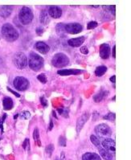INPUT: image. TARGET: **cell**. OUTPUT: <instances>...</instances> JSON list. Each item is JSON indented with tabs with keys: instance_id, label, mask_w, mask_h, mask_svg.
I'll return each instance as SVG.
<instances>
[{
	"instance_id": "obj_1",
	"label": "cell",
	"mask_w": 131,
	"mask_h": 160,
	"mask_svg": "<svg viewBox=\"0 0 131 160\" xmlns=\"http://www.w3.org/2000/svg\"><path fill=\"white\" fill-rule=\"evenodd\" d=\"M1 32L3 37L8 42L15 41L19 38V32L11 23H8L3 24Z\"/></svg>"
},
{
	"instance_id": "obj_2",
	"label": "cell",
	"mask_w": 131,
	"mask_h": 160,
	"mask_svg": "<svg viewBox=\"0 0 131 160\" xmlns=\"http://www.w3.org/2000/svg\"><path fill=\"white\" fill-rule=\"evenodd\" d=\"M28 64L31 69L37 72L43 66V59L36 53L31 52L28 57Z\"/></svg>"
},
{
	"instance_id": "obj_3",
	"label": "cell",
	"mask_w": 131,
	"mask_h": 160,
	"mask_svg": "<svg viewBox=\"0 0 131 160\" xmlns=\"http://www.w3.org/2000/svg\"><path fill=\"white\" fill-rule=\"evenodd\" d=\"M34 15L32 10L28 7H23L19 11V19L20 23L23 25H28L33 20Z\"/></svg>"
},
{
	"instance_id": "obj_4",
	"label": "cell",
	"mask_w": 131,
	"mask_h": 160,
	"mask_svg": "<svg viewBox=\"0 0 131 160\" xmlns=\"http://www.w3.org/2000/svg\"><path fill=\"white\" fill-rule=\"evenodd\" d=\"M69 63V59L64 53L60 52L55 54L52 59V64L56 68H63L65 67Z\"/></svg>"
},
{
	"instance_id": "obj_5",
	"label": "cell",
	"mask_w": 131,
	"mask_h": 160,
	"mask_svg": "<svg viewBox=\"0 0 131 160\" xmlns=\"http://www.w3.org/2000/svg\"><path fill=\"white\" fill-rule=\"evenodd\" d=\"M14 64L16 66L17 68L19 69H23L28 65V58L26 55L22 52H19L15 54L13 57Z\"/></svg>"
},
{
	"instance_id": "obj_6",
	"label": "cell",
	"mask_w": 131,
	"mask_h": 160,
	"mask_svg": "<svg viewBox=\"0 0 131 160\" xmlns=\"http://www.w3.org/2000/svg\"><path fill=\"white\" fill-rule=\"evenodd\" d=\"M95 133L98 138H109L112 134L111 128L106 124H99L95 127Z\"/></svg>"
},
{
	"instance_id": "obj_7",
	"label": "cell",
	"mask_w": 131,
	"mask_h": 160,
	"mask_svg": "<svg viewBox=\"0 0 131 160\" xmlns=\"http://www.w3.org/2000/svg\"><path fill=\"white\" fill-rule=\"evenodd\" d=\"M13 83L14 87L19 91H25L29 87V81L23 77H16Z\"/></svg>"
},
{
	"instance_id": "obj_8",
	"label": "cell",
	"mask_w": 131,
	"mask_h": 160,
	"mask_svg": "<svg viewBox=\"0 0 131 160\" xmlns=\"http://www.w3.org/2000/svg\"><path fill=\"white\" fill-rule=\"evenodd\" d=\"M101 147H103L104 149H105L106 151H112V152H115L116 151V143L115 141L110 138H105L101 141Z\"/></svg>"
},
{
	"instance_id": "obj_9",
	"label": "cell",
	"mask_w": 131,
	"mask_h": 160,
	"mask_svg": "<svg viewBox=\"0 0 131 160\" xmlns=\"http://www.w3.org/2000/svg\"><path fill=\"white\" fill-rule=\"evenodd\" d=\"M82 26L80 23H71L65 25V32L69 34H78L82 31Z\"/></svg>"
},
{
	"instance_id": "obj_10",
	"label": "cell",
	"mask_w": 131,
	"mask_h": 160,
	"mask_svg": "<svg viewBox=\"0 0 131 160\" xmlns=\"http://www.w3.org/2000/svg\"><path fill=\"white\" fill-rule=\"evenodd\" d=\"M48 15L53 19H59L62 15L61 8L57 6H51L48 9Z\"/></svg>"
},
{
	"instance_id": "obj_11",
	"label": "cell",
	"mask_w": 131,
	"mask_h": 160,
	"mask_svg": "<svg viewBox=\"0 0 131 160\" xmlns=\"http://www.w3.org/2000/svg\"><path fill=\"white\" fill-rule=\"evenodd\" d=\"M110 56V47L108 43H103L100 47V57L102 59H108Z\"/></svg>"
},
{
	"instance_id": "obj_12",
	"label": "cell",
	"mask_w": 131,
	"mask_h": 160,
	"mask_svg": "<svg viewBox=\"0 0 131 160\" xmlns=\"http://www.w3.org/2000/svg\"><path fill=\"white\" fill-rule=\"evenodd\" d=\"M35 48L41 54H47L50 50V48L48 45L47 43H43V42H37L35 44Z\"/></svg>"
},
{
	"instance_id": "obj_13",
	"label": "cell",
	"mask_w": 131,
	"mask_h": 160,
	"mask_svg": "<svg viewBox=\"0 0 131 160\" xmlns=\"http://www.w3.org/2000/svg\"><path fill=\"white\" fill-rule=\"evenodd\" d=\"M84 40H85V38H84V36H81V37L77 38H73V39H70V40H68V45L71 46V47L77 48L80 47V46L84 43Z\"/></svg>"
},
{
	"instance_id": "obj_14",
	"label": "cell",
	"mask_w": 131,
	"mask_h": 160,
	"mask_svg": "<svg viewBox=\"0 0 131 160\" xmlns=\"http://www.w3.org/2000/svg\"><path fill=\"white\" fill-rule=\"evenodd\" d=\"M88 118V113H84V114L81 115V117L79 118L77 122V134L80 133V131L81 130L82 127L84 126V125L85 124V122H87Z\"/></svg>"
},
{
	"instance_id": "obj_15",
	"label": "cell",
	"mask_w": 131,
	"mask_h": 160,
	"mask_svg": "<svg viewBox=\"0 0 131 160\" xmlns=\"http://www.w3.org/2000/svg\"><path fill=\"white\" fill-rule=\"evenodd\" d=\"M12 12H13V7L3 6L0 9V15L3 18H8L11 15Z\"/></svg>"
},
{
	"instance_id": "obj_16",
	"label": "cell",
	"mask_w": 131,
	"mask_h": 160,
	"mask_svg": "<svg viewBox=\"0 0 131 160\" xmlns=\"http://www.w3.org/2000/svg\"><path fill=\"white\" fill-rule=\"evenodd\" d=\"M81 72H82V71L79 69H62L57 72V73L60 76L77 75V74H81Z\"/></svg>"
},
{
	"instance_id": "obj_17",
	"label": "cell",
	"mask_w": 131,
	"mask_h": 160,
	"mask_svg": "<svg viewBox=\"0 0 131 160\" xmlns=\"http://www.w3.org/2000/svg\"><path fill=\"white\" fill-rule=\"evenodd\" d=\"M39 21L43 25H48L50 22V16L48 15V12L45 10H43L40 12L39 15Z\"/></svg>"
},
{
	"instance_id": "obj_18",
	"label": "cell",
	"mask_w": 131,
	"mask_h": 160,
	"mask_svg": "<svg viewBox=\"0 0 131 160\" xmlns=\"http://www.w3.org/2000/svg\"><path fill=\"white\" fill-rule=\"evenodd\" d=\"M82 160H101L98 154L93 152H88L83 154Z\"/></svg>"
},
{
	"instance_id": "obj_19",
	"label": "cell",
	"mask_w": 131,
	"mask_h": 160,
	"mask_svg": "<svg viewBox=\"0 0 131 160\" xmlns=\"http://www.w3.org/2000/svg\"><path fill=\"white\" fill-rule=\"evenodd\" d=\"M99 153L101 154V156L104 158L105 160H112L113 159V154L108 151H106L103 147H100L99 148Z\"/></svg>"
},
{
	"instance_id": "obj_20",
	"label": "cell",
	"mask_w": 131,
	"mask_h": 160,
	"mask_svg": "<svg viewBox=\"0 0 131 160\" xmlns=\"http://www.w3.org/2000/svg\"><path fill=\"white\" fill-rule=\"evenodd\" d=\"M3 104V108L5 110H10V109H12L14 106L13 100H12L11 98H9V97L4 98Z\"/></svg>"
},
{
	"instance_id": "obj_21",
	"label": "cell",
	"mask_w": 131,
	"mask_h": 160,
	"mask_svg": "<svg viewBox=\"0 0 131 160\" xmlns=\"http://www.w3.org/2000/svg\"><path fill=\"white\" fill-rule=\"evenodd\" d=\"M108 95V91H101L93 97V101L95 102H100L104 100Z\"/></svg>"
},
{
	"instance_id": "obj_22",
	"label": "cell",
	"mask_w": 131,
	"mask_h": 160,
	"mask_svg": "<svg viewBox=\"0 0 131 160\" xmlns=\"http://www.w3.org/2000/svg\"><path fill=\"white\" fill-rule=\"evenodd\" d=\"M106 71L107 68L105 66H99V67H97V68H96L95 75L97 77H101L106 72Z\"/></svg>"
},
{
	"instance_id": "obj_23",
	"label": "cell",
	"mask_w": 131,
	"mask_h": 160,
	"mask_svg": "<svg viewBox=\"0 0 131 160\" xmlns=\"http://www.w3.org/2000/svg\"><path fill=\"white\" fill-rule=\"evenodd\" d=\"M65 31V25L63 23H59L58 25H56V32L59 35H63L64 32Z\"/></svg>"
},
{
	"instance_id": "obj_24",
	"label": "cell",
	"mask_w": 131,
	"mask_h": 160,
	"mask_svg": "<svg viewBox=\"0 0 131 160\" xmlns=\"http://www.w3.org/2000/svg\"><path fill=\"white\" fill-rule=\"evenodd\" d=\"M90 140H91V142H92L93 143L94 146H96V147H98V148H99L100 147H101V142H100L99 138L96 137V136L91 135V137H90Z\"/></svg>"
},
{
	"instance_id": "obj_25",
	"label": "cell",
	"mask_w": 131,
	"mask_h": 160,
	"mask_svg": "<svg viewBox=\"0 0 131 160\" xmlns=\"http://www.w3.org/2000/svg\"><path fill=\"white\" fill-rule=\"evenodd\" d=\"M104 119L108 121H110V122H113L116 118V114L114 113H108L106 115H105L103 117Z\"/></svg>"
},
{
	"instance_id": "obj_26",
	"label": "cell",
	"mask_w": 131,
	"mask_h": 160,
	"mask_svg": "<svg viewBox=\"0 0 131 160\" xmlns=\"http://www.w3.org/2000/svg\"><path fill=\"white\" fill-rule=\"evenodd\" d=\"M33 138H34V140L36 141V142L39 143L38 145H40V144H39V130H38V128H35V130H34Z\"/></svg>"
},
{
	"instance_id": "obj_27",
	"label": "cell",
	"mask_w": 131,
	"mask_h": 160,
	"mask_svg": "<svg viewBox=\"0 0 131 160\" xmlns=\"http://www.w3.org/2000/svg\"><path fill=\"white\" fill-rule=\"evenodd\" d=\"M21 119H29L31 117V113L28 111H23L19 114Z\"/></svg>"
},
{
	"instance_id": "obj_28",
	"label": "cell",
	"mask_w": 131,
	"mask_h": 160,
	"mask_svg": "<svg viewBox=\"0 0 131 160\" xmlns=\"http://www.w3.org/2000/svg\"><path fill=\"white\" fill-rule=\"evenodd\" d=\"M37 79L43 84L47 83V81H48L47 77H46V75H45L44 73H41V74H39V75H38Z\"/></svg>"
},
{
	"instance_id": "obj_29",
	"label": "cell",
	"mask_w": 131,
	"mask_h": 160,
	"mask_svg": "<svg viewBox=\"0 0 131 160\" xmlns=\"http://www.w3.org/2000/svg\"><path fill=\"white\" fill-rule=\"evenodd\" d=\"M53 151H54V146H53V144H49V145L47 146L46 148H45V152L47 153V154H48L49 155H51V154H53Z\"/></svg>"
},
{
	"instance_id": "obj_30",
	"label": "cell",
	"mask_w": 131,
	"mask_h": 160,
	"mask_svg": "<svg viewBox=\"0 0 131 160\" xmlns=\"http://www.w3.org/2000/svg\"><path fill=\"white\" fill-rule=\"evenodd\" d=\"M98 25V23L96 22V21H91V22H89V23H88V25H87V28L88 29H93L95 28H97Z\"/></svg>"
},
{
	"instance_id": "obj_31",
	"label": "cell",
	"mask_w": 131,
	"mask_h": 160,
	"mask_svg": "<svg viewBox=\"0 0 131 160\" xmlns=\"http://www.w3.org/2000/svg\"><path fill=\"white\" fill-rule=\"evenodd\" d=\"M59 143H60V145L62 146V147H65L66 146L65 138H64L63 136H60V139H59Z\"/></svg>"
},
{
	"instance_id": "obj_32",
	"label": "cell",
	"mask_w": 131,
	"mask_h": 160,
	"mask_svg": "<svg viewBox=\"0 0 131 160\" xmlns=\"http://www.w3.org/2000/svg\"><path fill=\"white\" fill-rule=\"evenodd\" d=\"M43 32H44V29H43V27H38L36 30V34L39 35V36H41V35L43 33Z\"/></svg>"
},
{
	"instance_id": "obj_33",
	"label": "cell",
	"mask_w": 131,
	"mask_h": 160,
	"mask_svg": "<svg viewBox=\"0 0 131 160\" xmlns=\"http://www.w3.org/2000/svg\"><path fill=\"white\" fill-rule=\"evenodd\" d=\"M80 51H81V52L82 53V54L84 55H87L88 53V48H87L86 46H83V47H81V49H80Z\"/></svg>"
},
{
	"instance_id": "obj_34",
	"label": "cell",
	"mask_w": 131,
	"mask_h": 160,
	"mask_svg": "<svg viewBox=\"0 0 131 160\" xmlns=\"http://www.w3.org/2000/svg\"><path fill=\"white\" fill-rule=\"evenodd\" d=\"M28 147H29V139L28 138H27V139H25V141L23 142V149H25V150H28Z\"/></svg>"
},
{
	"instance_id": "obj_35",
	"label": "cell",
	"mask_w": 131,
	"mask_h": 160,
	"mask_svg": "<svg viewBox=\"0 0 131 160\" xmlns=\"http://www.w3.org/2000/svg\"><path fill=\"white\" fill-rule=\"evenodd\" d=\"M40 102H41L42 106H43V107H47L48 102H47V100H46V99H45L44 98H43V97H42V98H40Z\"/></svg>"
},
{
	"instance_id": "obj_36",
	"label": "cell",
	"mask_w": 131,
	"mask_h": 160,
	"mask_svg": "<svg viewBox=\"0 0 131 160\" xmlns=\"http://www.w3.org/2000/svg\"><path fill=\"white\" fill-rule=\"evenodd\" d=\"M56 160H65V155H64V153L62 152L61 154H60V158H57Z\"/></svg>"
},
{
	"instance_id": "obj_37",
	"label": "cell",
	"mask_w": 131,
	"mask_h": 160,
	"mask_svg": "<svg viewBox=\"0 0 131 160\" xmlns=\"http://www.w3.org/2000/svg\"><path fill=\"white\" fill-rule=\"evenodd\" d=\"M8 90L10 91V92H12V93H13V94H15V96L17 97V98H20V94H19V93H17V92H15V91L11 90V89H10V88H8Z\"/></svg>"
},
{
	"instance_id": "obj_38",
	"label": "cell",
	"mask_w": 131,
	"mask_h": 160,
	"mask_svg": "<svg viewBox=\"0 0 131 160\" xmlns=\"http://www.w3.org/2000/svg\"><path fill=\"white\" fill-rule=\"evenodd\" d=\"M110 81L113 82V83H115L116 82V76H113V77H110Z\"/></svg>"
},
{
	"instance_id": "obj_39",
	"label": "cell",
	"mask_w": 131,
	"mask_h": 160,
	"mask_svg": "<svg viewBox=\"0 0 131 160\" xmlns=\"http://www.w3.org/2000/svg\"><path fill=\"white\" fill-rule=\"evenodd\" d=\"M115 50H116V46H114V47H113V57H116V53H115Z\"/></svg>"
},
{
	"instance_id": "obj_40",
	"label": "cell",
	"mask_w": 131,
	"mask_h": 160,
	"mask_svg": "<svg viewBox=\"0 0 131 160\" xmlns=\"http://www.w3.org/2000/svg\"><path fill=\"white\" fill-rule=\"evenodd\" d=\"M53 122H52V121H51V122H50V127H49V130H52V129H53Z\"/></svg>"
},
{
	"instance_id": "obj_41",
	"label": "cell",
	"mask_w": 131,
	"mask_h": 160,
	"mask_svg": "<svg viewBox=\"0 0 131 160\" xmlns=\"http://www.w3.org/2000/svg\"><path fill=\"white\" fill-rule=\"evenodd\" d=\"M93 7V8H98V7H99V6H92Z\"/></svg>"
}]
</instances>
